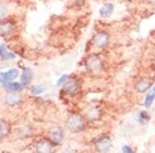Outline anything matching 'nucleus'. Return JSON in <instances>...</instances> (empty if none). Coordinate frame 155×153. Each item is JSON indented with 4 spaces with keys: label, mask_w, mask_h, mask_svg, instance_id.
I'll return each mask as SVG.
<instances>
[{
    "label": "nucleus",
    "mask_w": 155,
    "mask_h": 153,
    "mask_svg": "<svg viewBox=\"0 0 155 153\" xmlns=\"http://www.w3.org/2000/svg\"><path fill=\"white\" fill-rule=\"evenodd\" d=\"M85 123L84 120L81 115L79 114H70L66 119V127L73 132V133H77V132H81V131L84 130Z\"/></svg>",
    "instance_id": "nucleus-1"
},
{
    "label": "nucleus",
    "mask_w": 155,
    "mask_h": 153,
    "mask_svg": "<svg viewBox=\"0 0 155 153\" xmlns=\"http://www.w3.org/2000/svg\"><path fill=\"white\" fill-rule=\"evenodd\" d=\"M85 68L89 72H100L102 69V61L98 55H90L85 61Z\"/></svg>",
    "instance_id": "nucleus-2"
},
{
    "label": "nucleus",
    "mask_w": 155,
    "mask_h": 153,
    "mask_svg": "<svg viewBox=\"0 0 155 153\" xmlns=\"http://www.w3.org/2000/svg\"><path fill=\"white\" fill-rule=\"evenodd\" d=\"M64 138V132H63L62 127L54 126L50 129L47 132V139L50 140L53 144H61Z\"/></svg>",
    "instance_id": "nucleus-3"
},
{
    "label": "nucleus",
    "mask_w": 155,
    "mask_h": 153,
    "mask_svg": "<svg viewBox=\"0 0 155 153\" xmlns=\"http://www.w3.org/2000/svg\"><path fill=\"white\" fill-rule=\"evenodd\" d=\"M113 146L111 144V140L108 138V136H104V138H100L94 144V148L99 153H107L110 150V148Z\"/></svg>",
    "instance_id": "nucleus-4"
},
{
    "label": "nucleus",
    "mask_w": 155,
    "mask_h": 153,
    "mask_svg": "<svg viewBox=\"0 0 155 153\" xmlns=\"http://www.w3.org/2000/svg\"><path fill=\"white\" fill-rule=\"evenodd\" d=\"M64 92L69 95H75L80 91V83L75 78H69L64 83Z\"/></svg>",
    "instance_id": "nucleus-5"
},
{
    "label": "nucleus",
    "mask_w": 155,
    "mask_h": 153,
    "mask_svg": "<svg viewBox=\"0 0 155 153\" xmlns=\"http://www.w3.org/2000/svg\"><path fill=\"white\" fill-rule=\"evenodd\" d=\"M93 44L94 46L100 47V48H104L108 45L109 42V36L107 33H104V31H100V33H97V34L93 36Z\"/></svg>",
    "instance_id": "nucleus-6"
},
{
    "label": "nucleus",
    "mask_w": 155,
    "mask_h": 153,
    "mask_svg": "<svg viewBox=\"0 0 155 153\" xmlns=\"http://www.w3.org/2000/svg\"><path fill=\"white\" fill-rule=\"evenodd\" d=\"M153 82L150 78H142L135 84V89L138 93H145L151 88Z\"/></svg>",
    "instance_id": "nucleus-7"
},
{
    "label": "nucleus",
    "mask_w": 155,
    "mask_h": 153,
    "mask_svg": "<svg viewBox=\"0 0 155 153\" xmlns=\"http://www.w3.org/2000/svg\"><path fill=\"white\" fill-rule=\"evenodd\" d=\"M52 142L50 140H41L36 144V152L37 153H51L52 152Z\"/></svg>",
    "instance_id": "nucleus-8"
},
{
    "label": "nucleus",
    "mask_w": 155,
    "mask_h": 153,
    "mask_svg": "<svg viewBox=\"0 0 155 153\" xmlns=\"http://www.w3.org/2000/svg\"><path fill=\"white\" fill-rule=\"evenodd\" d=\"M21 102V96L17 93H8L5 96V103L9 106H17Z\"/></svg>",
    "instance_id": "nucleus-9"
},
{
    "label": "nucleus",
    "mask_w": 155,
    "mask_h": 153,
    "mask_svg": "<svg viewBox=\"0 0 155 153\" xmlns=\"http://www.w3.org/2000/svg\"><path fill=\"white\" fill-rule=\"evenodd\" d=\"M2 86L5 87V89L9 93H16V92H19L21 91L24 87V85L21 83H15V82H6L2 84Z\"/></svg>",
    "instance_id": "nucleus-10"
},
{
    "label": "nucleus",
    "mask_w": 155,
    "mask_h": 153,
    "mask_svg": "<svg viewBox=\"0 0 155 153\" xmlns=\"http://www.w3.org/2000/svg\"><path fill=\"white\" fill-rule=\"evenodd\" d=\"M18 70L17 69H10L8 72H2L1 73V84H4L6 82H12V80H15L16 77L18 76Z\"/></svg>",
    "instance_id": "nucleus-11"
},
{
    "label": "nucleus",
    "mask_w": 155,
    "mask_h": 153,
    "mask_svg": "<svg viewBox=\"0 0 155 153\" xmlns=\"http://www.w3.org/2000/svg\"><path fill=\"white\" fill-rule=\"evenodd\" d=\"M114 11V5L113 4H105L99 9V14L102 18H108L111 16Z\"/></svg>",
    "instance_id": "nucleus-12"
},
{
    "label": "nucleus",
    "mask_w": 155,
    "mask_h": 153,
    "mask_svg": "<svg viewBox=\"0 0 155 153\" xmlns=\"http://www.w3.org/2000/svg\"><path fill=\"white\" fill-rule=\"evenodd\" d=\"M87 117L91 121H97V120L100 119V111L97 107H91L87 112Z\"/></svg>",
    "instance_id": "nucleus-13"
},
{
    "label": "nucleus",
    "mask_w": 155,
    "mask_h": 153,
    "mask_svg": "<svg viewBox=\"0 0 155 153\" xmlns=\"http://www.w3.org/2000/svg\"><path fill=\"white\" fill-rule=\"evenodd\" d=\"M31 72L29 69H25L23 73H21V77H20L21 84L24 86H27L31 83Z\"/></svg>",
    "instance_id": "nucleus-14"
},
{
    "label": "nucleus",
    "mask_w": 155,
    "mask_h": 153,
    "mask_svg": "<svg viewBox=\"0 0 155 153\" xmlns=\"http://www.w3.org/2000/svg\"><path fill=\"white\" fill-rule=\"evenodd\" d=\"M12 30V23L9 21L1 23V36H6V35L10 34Z\"/></svg>",
    "instance_id": "nucleus-15"
},
{
    "label": "nucleus",
    "mask_w": 155,
    "mask_h": 153,
    "mask_svg": "<svg viewBox=\"0 0 155 153\" xmlns=\"http://www.w3.org/2000/svg\"><path fill=\"white\" fill-rule=\"evenodd\" d=\"M150 121V115L146 113V112H140V114H138V122L144 125V124H146V123Z\"/></svg>",
    "instance_id": "nucleus-16"
},
{
    "label": "nucleus",
    "mask_w": 155,
    "mask_h": 153,
    "mask_svg": "<svg viewBox=\"0 0 155 153\" xmlns=\"http://www.w3.org/2000/svg\"><path fill=\"white\" fill-rule=\"evenodd\" d=\"M154 97H155V93H150V94H147V96L145 97V107H150L152 105V103H153V101H154Z\"/></svg>",
    "instance_id": "nucleus-17"
},
{
    "label": "nucleus",
    "mask_w": 155,
    "mask_h": 153,
    "mask_svg": "<svg viewBox=\"0 0 155 153\" xmlns=\"http://www.w3.org/2000/svg\"><path fill=\"white\" fill-rule=\"evenodd\" d=\"M43 92H44V87H43L42 85H35V86H33L31 88V93L34 94V95H39Z\"/></svg>",
    "instance_id": "nucleus-18"
},
{
    "label": "nucleus",
    "mask_w": 155,
    "mask_h": 153,
    "mask_svg": "<svg viewBox=\"0 0 155 153\" xmlns=\"http://www.w3.org/2000/svg\"><path fill=\"white\" fill-rule=\"evenodd\" d=\"M9 132V126H8V124L5 121H1V130H0V133H1V138H4L6 136Z\"/></svg>",
    "instance_id": "nucleus-19"
},
{
    "label": "nucleus",
    "mask_w": 155,
    "mask_h": 153,
    "mask_svg": "<svg viewBox=\"0 0 155 153\" xmlns=\"http://www.w3.org/2000/svg\"><path fill=\"white\" fill-rule=\"evenodd\" d=\"M12 58H15V55L12 53H5L1 55V59H4V61H6V59H12Z\"/></svg>",
    "instance_id": "nucleus-20"
},
{
    "label": "nucleus",
    "mask_w": 155,
    "mask_h": 153,
    "mask_svg": "<svg viewBox=\"0 0 155 153\" xmlns=\"http://www.w3.org/2000/svg\"><path fill=\"white\" fill-rule=\"evenodd\" d=\"M69 80V76H66V75H64V76H62L60 80H58V85H62V84H64L66 80Z\"/></svg>",
    "instance_id": "nucleus-21"
},
{
    "label": "nucleus",
    "mask_w": 155,
    "mask_h": 153,
    "mask_svg": "<svg viewBox=\"0 0 155 153\" xmlns=\"http://www.w3.org/2000/svg\"><path fill=\"white\" fill-rule=\"evenodd\" d=\"M123 152H124V153H134V152H133L132 148H130V146H128V145L123 146Z\"/></svg>",
    "instance_id": "nucleus-22"
},
{
    "label": "nucleus",
    "mask_w": 155,
    "mask_h": 153,
    "mask_svg": "<svg viewBox=\"0 0 155 153\" xmlns=\"http://www.w3.org/2000/svg\"><path fill=\"white\" fill-rule=\"evenodd\" d=\"M0 54L2 55V54H5V46L4 44H1V48H0Z\"/></svg>",
    "instance_id": "nucleus-23"
},
{
    "label": "nucleus",
    "mask_w": 155,
    "mask_h": 153,
    "mask_svg": "<svg viewBox=\"0 0 155 153\" xmlns=\"http://www.w3.org/2000/svg\"><path fill=\"white\" fill-rule=\"evenodd\" d=\"M74 2H77V4H82V2H84V0H73Z\"/></svg>",
    "instance_id": "nucleus-24"
},
{
    "label": "nucleus",
    "mask_w": 155,
    "mask_h": 153,
    "mask_svg": "<svg viewBox=\"0 0 155 153\" xmlns=\"http://www.w3.org/2000/svg\"><path fill=\"white\" fill-rule=\"evenodd\" d=\"M154 93H155V86H154Z\"/></svg>",
    "instance_id": "nucleus-25"
}]
</instances>
